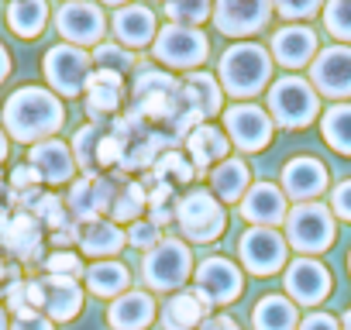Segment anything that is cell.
<instances>
[{"instance_id": "f35d334b", "label": "cell", "mask_w": 351, "mask_h": 330, "mask_svg": "<svg viewBox=\"0 0 351 330\" xmlns=\"http://www.w3.org/2000/svg\"><path fill=\"white\" fill-rule=\"evenodd\" d=\"M100 138H104V127L100 124H86L76 131L73 138V158L83 173H93L97 169V148H100Z\"/></svg>"}, {"instance_id": "7a4b0ae2", "label": "cell", "mask_w": 351, "mask_h": 330, "mask_svg": "<svg viewBox=\"0 0 351 330\" xmlns=\"http://www.w3.org/2000/svg\"><path fill=\"white\" fill-rule=\"evenodd\" d=\"M269 76H272V59H269V52L262 45H248L245 42V45L228 49L224 59H221V83H224V90L231 97L245 100V97L262 93Z\"/></svg>"}, {"instance_id": "680465c9", "label": "cell", "mask_w": 351, "mask_h": 330, "mask_svg": "<svg viewBox=\"0 0 351 330\" xmlns=\"http://www.w3.org/2000/svg\"><path fill=\"white\" fill-rule=\"evenodd\" d=\"M344 330H351V309L344 313Z\"/></svg>"}, {"instance_id": "d6a6232c", "label": "cell", "mask_w": 351, "mask_h": 330, "mask_svg": "<svg viewBox=\"0 0 351 330\" xmlns=\"http://www.w3.org/2000/svg\"><path fill=\"white\" fill-rule=\"evenodd\" d=\"M255 330H296V306L286 296H262L252 313Z\"/></svg>"}, {"instance_id": "6da1fadb", "label": "cell", "mask_w": 351, "mask_h": 330, "mask_svg": "<svg viewBox=\"0 0 351 330\" xmlns=\"http://www.w3.org/2000/svg\"><path fill=\"white\" fill-rule=\"evenodd\" d=\"M66 120V110L52 90L42 86H21L4 103V131L18 141H49Z\"/></svg>"}, {"instance_id": "bcb514c9", "label": "cell", "mask_w": 351, "mask_h": 330, "mask_svg": "<svg viewBox=\"0 0 351 330\" xmlns=\"http://www.w3.org/2000/svg\"><path fill=\"white\" fill-rule=\"evenodd\" d=\"M38 183H42V179H38V173L32 169L28 162H21L18 169L11 173V193H25V190H35Z\"/></svg>"}, {"instance_id": "cb8c5ba5", "label": "cell", "mask_w": 351, "mask_h": 330, "mask_svg": "<svg viewBox=\"0 0 351 330\" xmlns=\"http://www.w3.org/2000/svg\"><path fill=\"white\" fill-rule=\"evenodd\" d=\"M83 93H86V110L93 117H110L114 120L121 114V76L97 69V73H90Z\"/></svg>"}, {"instance_id": "74e56055", "label": "cell", "mask_w": 351, "mask_h": 330, "mask_svg": "<svg viewBox=\"0 0 351 330\" xmlns=\"http://www.w3.org/2000/svg\"><path fill=\"white\" fill-rule=\"evenodd\" d=\"M214 14L210 0H165V18L172 25H183V28H197Z\"/></svg>"}, {"instance_id": "b9f144b4", "label": "cell", "mask_w": 351, "mask_h": 330, "mask_svg": "<svg viewBox=\"0 0 351 330\" xmlns=\"http://www.w3.org/2000/svg\"><path fill=\"white\" fill-rule=\"evenodd\" d=\"M35 217H38V224L42 227H49V231H59V227H66L73 217H66V207H62V200L59 196H52V193H45L38 203H35V210H32Z\"/></svg>"}, {"instance_id": "8d00e7d4", "label": "cell", "mask_w": 351, "mask_h": 330, "mask_svg": "<svg viewBox=\"0 0 351 330\" xmlns=\"http://www.w3.org/2000/svg\"><path fill=\"white\" fill-rule=\"evenodd\" d=\"M152 176L155 179H162V183H180V186H186V183H193V176H197V165L193 162H186L180 151H165V155H158V162L152 165Z\"/></svg>"}, {"instance_id": "c3c4849f", "label": "cell", "mask_w": 351, "mask_h": 330, "mask_svg": "<svg viewBox=\"0 0 351 330\" xmlns=\"http://www.w3.org/2000/svg\"><path fill=\"white\" fill-rule=\"evenodd\" d=\"M11 330H52V320H49V316H42L38 309H25V313H18V316H14Z\"/></svg>"}, {"instance_id": "8992f818", "label": "cell", "mask_w": 351, "mask_h": 330, "mask_svg": "<svg viewBox=\"0 0 351 330\" xmlns=\"http://www.w3.org/2000/svg\"><path fill=\"white\" fill-rule=\"evenodd\" d=\"M334 241V217L320 203H300L286 214V244H293L303 255H317L330 248Z\"/></svg>"}, {"instance_id": "7402d4cb", "label": "cell", "mask_w": 351, "mask_h": 330, "mask_svg": "<svg viewBox=\"0 0 351 330\" xmlns=\"http://www.w3.org/2000/svg\"><path fill=\"white\" fill-rule=\"evenodd\" d=\"M107 320L114 330H145L155 320V299L148 292H121L110 303Z\"/></svg>"}, {"instance_id": "91938a15", "label": "cell", "mask_w": 351, "mask_h": 330, "mask_svg": "<svg viewBox=\"0 0 351 330\" xmlns=\"http://www.w3.org/2000/svg\"><path fill=\"white\" fill-rule=\"evenodd\" d=\"M8 275V268H4V262H0V279H4Z\"/></svg>"}, {"instance_id": "9f6ffc18", "label": "cell", "mask_w": 351, "mask_h": 330, "mask_svg": "<svg viewBox=\"0 0 351 330\" xmlns=\"http://www.w3.org/2000/svg\"><path fill=\"white\" fill-rule=\"evenodd\" d=\"M0 330H11V323H8V313H4V306H0Z\"/></svg>"}, {"instance_id": "5b68a950", "label": "cell", "mask_w": 351, "mask_h": 330, "mask_svg": "<svg viewBox=\"0 0 351 330\" xmlns=\"http://www.w3.org/2000/svg\"><path fill=\"white\" fill-rule=\"evenodd\" d=\"M317 90L300 76L276 79V86L269 90V114L282 127H306L317 117Z\"/></svg>"}, {"instance_id": "7dc6e473", "label": "cell", "mask_w": 351, "mask_h": 330, "mask_svg": "<svg viewBox=\"0 0 351 330\" xmlns=\"http://www.w3.org/2000/svg\"><path fill=\"white\" fill-rule=\"evenodd\" d=\"M8 306H11L14 313L32 309V303H28V279H18V275H14V282L8 285Z\"/></svg>"}, {"instance_id": "83f0119b", "label": "cell", "mask_w": 351, "mask_h": 330, "mask_svg": "<svg viewBox=\"0 0 351 330\" xmlns=\"http://www.w3.org/2000/svg\"><path fill=\"white\" fill-rule=\"evenodd\" d=\"M210 186H214V196L224 200V203H238L245 193H248V165L241 158H224L214 165L210 173Z\"/></svg>"}, {"instance_id": "ba28073f", "label": "cell", "mask_w": 351, "mask_h": 330, "mask_svg": "<svg viewBox=\"0 0 351 330\" xmlns=\"http://www.w3.org/2000/svg\"><path fill=\"white\" fill-rule=\"evenodd\" d=\"M152 55L169 66V69H193L207 59V35L200 28H183V25H165L155 35Z\"/></svg>"}, {"instance_id": "7bdbcfd3", "label": "cell", "mask_w": 351, "mask_h": 330, "mask_svg": "<svg viewBox=\"0 0 351 330\" xmlns=\"http://www.w3.org/2000/svg\"><path fill=\"white\" fill-rule=\"evenodd\" d=\"M45 268H49V275H69V279H80L86 272L76 251H56V255H49Z\"/></svg>"}, {"instance_id": "5bb4252c", "label": "cell", "mask_w": 351, "mask_h": 330, "mask_svg": "<svg viewBox=\"0 0 351 330\" xmlns=\"http://www.w3.org/2000/svg\"><path fill=\"white\" fill-rule=\"evenodd\" d=\"M310 79L327 97H351V49L334 45L313 59Z\"/></svg>"}, {"instance_id": "44dd1931", "label": "cell", "mask_w": 351, "mask_h": 330, "mask_svg": "<svg viewBox=\"0 0 351 330\" xmlns=\"http://www.w3.org/2000/svg\"><path fill=\"white\" fill-rule=\"evenodd\" d=\"M272 52H276V62H282L286 69H300L317 52V35L310 28H303V25H286V28L276 31Z\"/></svg>"}, {"instance_id": "836d02e7", "label": "cell", "mask_w": 351, "mask_h": 330, "mask_svg": "<svg viewBox=\"0 0 351 330\" xmlns=\"http://www.w3.org/2000/svg\"><path fill=\"white\" fill-rule=\"evenodd\" d=\"M128 282H131V272L121 265V262H97V265H90L86 268V285H90V292H97V296H121L124 289H128Z\"/></svg>"}, {"instance_id": "6125c7cd", "label": "cell", "mask_w": 351, "mask_h": 330, "mask_svg": "<svg viewBox=\"0 0 351 330\" xmlns=\"http://www.w3.org/2000/svg\"><path fill=\"white\" fill-rule=\"evenodd\" d=\"M0 190H4V186H0Z\"/></svg>"}, {"instance_id": "6f0895ef", "label": "cell", "mask_w": 351, "mask_h": 330, "mask_svg": "<svg viewBox=\"0 0 351 330\" xmlns=\"http://www.w3.org/2000/svg\"><path fill=\"white\" fill-rule=\"evenodd\" d=\"M104 4H110V8H121V4H128V0H104Z\"/></svg>"}, {"instance_id": "db71d44e", "label": "cell", "mask_w": 351, "mask_h": 330, "mask_svg": "<svg viewBox=\"0 0 351 330\" xmlns=\"http://www.w3.org/2000/svg\"><path fill=\"white\" fill-rule=\"evenodd\" d=\"M11 217H14V214H11L8 207H0V238H4V231L11 227Z\"/></svg>"}, {"instance_id": "8fae6325", "label": "cell", "mask_w": 351, "mask_h": 330, "mask_svg": "<svg viewBox=\"0 0 351 330\" xmlns=\"http://www.w3.org/2000/svg\"><path fill=\"white\" fill-rule=\"evenodd\" d=\"M269 18H272V0H217L214 4V21L231 38L262 31Z\"/></svg>"}, {"instance_id": "4fadbf2b", "label": "cell", "mask_w": 351, "mask_h": 330, "mask_svg": "<svg viewBox=\"0 0 351 330\" xmlns=\"http://www.w3.org/2000/svg\"><path fill=\"white\" fill-rule=\"evenodd\" d=\"M241 292V272L228 258H207L197 268V296L207 306H224L234 303Z\"/></svg>"}, {"instance_id": "ffe728a7", "label": "cell", "mask_w": 351, "mask_h": 330, "mask_svg": "<svg viewBox=\"0 0 351 330\" xmlns=\"http://www.w3.org/2000/svg\"><path fill=\"white\" fill-rule=\"evenodd\" d=\"M45 313L52 323H66L83 309V289L69 275H45Z\"/></svg>"}, {"instance_id": "52a82bcc", "label": "cell", "mask_w": 351, "mask_h": 330, "mask_svg": "<svg viewBox=\"0 0 351 330\" xmlns=\"http://www.w3.org/2000/svg\"><path fill=\"white\" fill-rule=\"evenodd\" d=\"M42 73L59 97H80L90 79V55L80 45H52L42 59Z\"/></svg>"}, {"instance_id": "603a6c76", "label": "cell", "mask_w": 351, "mask_h": 330, "mask_svg": "<svg viewBox=\"0 0 351 330\" xmlns=\"http://www.w3.org/2000/svg\"><path fill=\"white\" fill-rule=\"evenodd\" d=\"M76 244L83 248V255L107 262L110 255H117L128 244V234L114 220H90V224H80V241Z\"/></svg>"}, {"instance_id": "4316f807", "label": "cell", "mask_w": 351, "mask_h": 330, "mask_svg": "<svg viewBox=\"0 0 351 330\" xmlns=\"http://www.w3.org/2000/svg\"><path fill=\"white\" fill-rule=\"evenodd\" d=\"M207 316V303L197 292H176L162 306V330H200Z\"/></svg>"}, {"instance_id": "3957f363", "label": "cell", "mask_w": 351, "mask_h": 330, "mask_svg": "<svg viewBox=\"0 0 351 330\" xmlns=\"http://www.w3.org/2000/svg\"><path fill=\"white\" fill-rule=\"evenodd\" d=\"M176 224L183 227V234L197 244H210L224 234L228 227V214L221 207V200L214 193L204 190H190L186 196L176 200Z\"/></svg>"}, {"instance_id": "ac0fdd59", "label": "cell", "mask_w": 351, "mask_h": 330, "mask_svg": "<svg viewBox=\"0 0 351 330\" xmlns=\"http://www.w3.org/2000/svg\"><path fill=\"white\" fill-rule=\"evenodd\" d=\"M28 165L38 173L42 183H69L73 179V169H76V158H73V148L59 138H49V141H38L28 155Z\"/></svg>"}, {"instance_id": "4dcf8cb0", "label": "cell", "mask_w": 351, "mask_h": 330, "mask_svg": "<svg viewBox=\"0 0 351 330\" xmlns=\"http://www.w3.org/2000/svg\"><path fill=\"white\" fill-rule=\"evenodd\" d=\"M49 21V4L45 0H11L8 8V25L18 38H38Z\"/></svg>"}, {"instance_id": "d6986e66", "label": "cell", "mask_w": 351, "mask_h": 330, "mask_svg": "<svg viewBox=\"0 0 351 330\" xmlns=\"http://www.w3.org/2000/svg\"><path fill=\"white\" fill-rule=\"evenodd\" d=\"M241 214L255 227H272V224L286 220V193L272 183H255L241 196Z\"/></svg>"}, {"instance_id": "e575fe53", "label": "cell", "mask_w": 351, "mask_h": 330, "mask_svg": "<svg viewBox=\"0 0 351 330\" xmlns=\"http://www.w3.org/2000/svg\"><path fill=\"white\" fill-rule=\"evenodd\" d=\"M145 207H148L145 186H141V183H124V186L114 190L107 210H110L114 224H134V220H141V210H145Z\"/></svg>"}, {"instance_id": "f546056e", "label": "cell", "mask_w": 351, "mask_h": 330, "mask_svg": "<svg viewBox=\"0 0 351 330\" xmlns=\"http://www.w3.org/2000/svg\"><path fill=\"white\" fill-rule=\"evenodd\" d=\"M183 97L200 117L221 114V83L210 73H190L183 83Z\"/></svg>"}, {"instance_id": "2e32d148", "label": "cell", "mask_w": 351, "mask_h": 330, "mask_svg": "<svg viewBox=\"0 0 351 330\" xmlns=\"http://www.w3.org/2000/svg\"><path fill=\"white\" fill-rule=\"evenodd\" d=\"M110 196H114V190L107 179H100L97 173H83V179L73 183L66 207L73 210V220L90 224V220H100V214L110 207Z\"/></svg>"}, {"instance_id": "30bf717a", "label": "cell", "mask_w": 351, "mask_h": 330, "mask_svg": "<svg viewBox=\"0 0 351 330\" xmlns=\"http://www.w3.org/2000/svg\"><path fill=\"white\" fill-rule=\"evenodd\" d=\"M56 28L62 31V38L83 49V45H100L107 21H104V11L90 4V0H66L56 14Z\"/></svg>"}, {"instance_id": "681fc988", "label": "cell", "mask_w": 351, "mask_h": 330, "mask_svg": "<svg viewBox=\"0 0 351 330\" xmlns=\"http://www.w3.org/2000/svg\"><path fill=\"white\" fill-rule=\"evenodd\" d=\"M330 207H334V214H337V217L351 220V179H344V183L334 190V196H330Z\"/></svg>"}, {"instance_id": "7c38bea8", "label": "cell", "mask_w": 351, "mask_h": 330, "mask_svg": "<svg viewBox=\"0 0 351 330\" xmlns=\"http://www.w3.org/2000/svg\"><path fill=\"white\" fill-rule=\"evenodd\" d=\"M224 127L241 151H262L272 141V117L255 103H234L224 110Z\"/></svg>"}, {"instance_id": "f6af8a7d", "label": "cell", "mask_w": 351, "mask_h": 330, "mask_svg": "<svg viewBox=\"0 0 351 330\" xmlns=\"http://www.w3.org/2000/svg\"><path fill=\"white\" fill-rule=\"evenodd\" d=\"M128 241H131L134 248H148V251H152L162 238H158V227H155L152 220H134L131 231H128Z\"/></svg>"}, {"instance_id": "94428289", "label": "cell", "mask_w": 351, "mask_h": 330, "mask_svg": "<svg viewBox=\"0 0 351 330\" xmlns=\"http://www.w3.org/2000/svg\"><path fill=\"white\" fill-rule=\"evenodd\" d=\"M348 268H351V255H348Z\"/></svg>"}, {"instance_id": "f907efd6", "label": "cell", "mask_w": 351, "mask_h": 330, "mask_svg": "<svg viewBox=\"0 0 351 330\" xmlns=\"http://www.w3.org/2000/svg\"><path fill=\"white\" fill-rule=\"evenodd\" d=\"M300 330H341V327H337V320H334L330 313H310V316L300 323Z\"/></svg>"}, {"instance_id": "d4e9b609", "label": "cell", "mask_w": 351, "mask_h": 330, "mask_svg": "<svg viewBox=\"0 0 351 330\" xmlns=\"http://www.w3.org/2000/svg\"><path fill=\"white\" fill-rule=\"evenodd\" d=\"M0 244H4L14 258H21V262H32L35 255H38V248H42V224H38V217L35 214H14L11 217V227L4 231V238H0Z\"/></svg>"}, {"instance_id": "d590c367", "label": "cell", "mask_w": 351, "mask_h": 330, "mask_svg": "<svg viewBox=\"0 0 351 330\" xmlns=\"http://www.w3.org/2000/svg\"><path fill=\"white\" fill-rule=\"evenodd\" d=\"M320 131H324V141L341 151V155H351V103H337L324 114L320 120Z\"/></svg>"}, {"instance_id": "484cf974", "label": "cell", "mask_w": 351, "mask_h": 330, "mask_svg": "<svg viewBox=\"0 0 351 330\" xmlns=\"http://www.w3.org/2000/svg\"><path fill=\"white\" fill-rule=\"evenodd\" d=\"M110 25H114V35L131 49H141V45L155 42V14L148 8H138V4L121 8Z\"/></svg>"}, {"instance_id": "816d5d0a", "label": "cell", "mask_w": 351, "mask_h": 330, "mask_svg": "<svg viewBox=\"0 0 351 330\" xmlns=\"http://www.w3.org/2000/svg\"><path fill=\"white\" fill-rule=\"evenodd\" d=\"M200 330H241L231 316H210V320H204L200 323Z\"/></svg>"}, {"instance_id": "11a10c76", "label": "cell", "mask_w": 351, "mask_h": 330, "mask_svg": "<svg viewBox=\"0 0 351 330\" xmlns=\"http://www.w3.org/2000/svg\"><path fill=\"white\" fill-rule=\"evenodd\" d=\"M8 158V138H4V131H0V162Z\"/></svg>"}, {"instance_id": "60d3db41", "label": "cell", "mask_w": 351, "mask_h": 330, "mask_svg": "<svg viewBox=\"0 0 351 330\" xmlns=\"http://www.w3.org/2000/svg\"><path fill=\"white\" fill-rule=\"evenodd\" d=\"M324 25L330 35L351 42V0H330L324 8Z\"/></svg>"}, {"instance_id": "1f68e13d", "label": "cell", "mask_w": 351, "mask_h": 330, "mask_svg": "<svg viewBox=\"0 0 351 330\" xmlns=\"http://www.w3.org/2000/svg\"><path fill=\"white\" fill-rule=\"evenodd\" d=\"M169 134L162 131H141L128 141L124 148V158H121V169L124 173H134V169H152V165L158 162V151L165 148Z\"/></svg>"}, {"instance_id": "f1b7e54d", "label": "cell", "mask_w": 351, "mask_h": 330, "mask_svg": "<svg viewBox=\"0 0 351 330\" xmlns=\"http://www.w3.org/2000/svg\"><path fill=\"white\" fill-rule=\"evenodd\" d=\"M186 148H190V155H193L197 169H207V165H214V162H224V155H228V138H224L217 127L200 124V127H193V131L186 134Z\"/></svg>"}, {"instance_id": "9a60e30c", "label": "cell", "mask_w": 351, "mask_h": 330, "mask_svg": "<svg viewBox=\"0 0 351 330\" xmlns=\"http://www.w3.org/2000/svg\"><path fill=\"white\" fill-rule=\"evenodd\" d=\"M279 190L286 196H293L296 203H313V196H320L327 190V169L310 155L293 158L282 169V186Z\"/></svg>"}, {"instance_id": "9c48e42d", "label": "cell", "mask_w": 351, "mask_h": 330, "mask_svg": "<svg viewBox=\"0 0 351 330\" xmlns=\"http://www.w3.org/2000/svg\"><path fill=\"white\" fill-rule=\"evenodd\" d=\"M286 238L272 227H248L238 241V255L252 275H276L286 265Z\"/></svg>"}, {"instance_id": "ab89813d", "label": "cell", "mask_w": 351, "mask_h": 330, "mask_svg": "<svg viewBox=\"0 0 351 330\" xmlns=\"http://www.w3.org/2000/svg\"><path fill=\"white\" fill-rule=\"evenodd\" d=\"M93 62H97V69H104V73H114V76H121V73H128V69L134 66V55H131V52H124L121 45L100 42V45L93 49Z\"/></svg>"}, {"instance_id": "277c9868", "label": "cell", "mask_w": 351, "mask_h": 330, "mask_svg": "<svg viewBox=\"0 0 351 330\" xmlns=\"http://www.w3.org/2000/svg\"><path fill=\"white\" fill-rule=\"evenodd\" d=\"M193 272V255H190V244L183 241H176V238H165L158 241L145 262H141V275L152 289H180Z\"/></svg>"}, {"instance_id": "e0dca14e", "label": "cell", "mask_w": 351, "mask_h": 330, "mask_svg": "<svg viewBox=\"0 0 351 330\" xmlns=\"http://www.w3.org/2000/svg\"><path fill=\"white\" fill-rule=\"evenodd\" d=\"M286 292L303 306H317L330 292V272L313 258H296L286 268Z\"/></svg>"}, {"instance_id": "ee69618b", "label": "cell", "mask_w": 351, "mask_h": 330, "mask_svg": "<svg viewBox=\"0 0 351 330\" xmlns=\"http://www.w3.org/2000/svg\"><path fill=\"white\" fill-rule=\"evenodd\" d=\"M272 4H276V11H279L282 18L296 21V18H310V14H317L324 0H272Z\"/></svg>"}, {"instance_id": "f5cc1de1", "label": "cell", "mask_w": 351, "mask_h": 330, "mask_svg": "<svg viewBox=\"0 0 351 330\" xmlns=\"http://www.w3.org/2000/svg\"><path fill=\"white\" fill-rule=\"evenodd\" d=\"M8 73H11V55H8V49L0 45V83L8 79Z\"/></svg>"}]
</instances>
